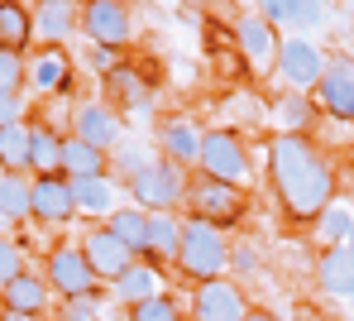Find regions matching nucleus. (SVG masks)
<instances>
[{"mask_svg": "<svg viewBox=\"0 0 354 321\" xmlns=\"http://www.w3.org/2000/svg\"><path fill=\"white\" fill-rule=\"evenodd\" d=\"M268 183L292 221H316L335 201V168L326 149L306 134H273L268 139Z\"/></svg>", "mask_w": 354, "mask_h": 321, "instance_id": "nucleus-1", "label": "nucleus"}, {"mask_svg": "<svg viewBox=\"0 0 354 321\" xmlns=\"http://www.w3.org/2000/svg\"><path fill=\"white\" fill-rule=\"evenodd\" d=\"M173 264L192 283L225 278V268H230V240L221 235V226H211L201 216H182V245H177Z\"/></svg>", "mask_w": 354, "mask_h": 321, "instance_id": "nucleus-2", "label": "nucleus"}, {"mask_svg": "<svg viewBox=\"0 0 354 321\" xmlns=\"http://www.w3.org/2000/svg\"><path fill=\"white\" fill-rule=\"evenodd\" d=\"M201 173L216 178V183H230V187H244L249 183V149L235 129H206L201 134Z\"/></svg>", "mask_w": 354, "mask_h": 321, "instance_id": "nucleus-3", "label": "nucleus"}, {"mask_svg": "<svg viewBox=\"0 0 354 321\" xmlns=\"http://www.w3.org/2000/svg\"><path fill=\"white\" fill-rule=\"evenodd\" d=\"M182 201L192 206V216H201V221H211V226H235L239 216L249 211L244 187L216 183V178H206V173L187 178V196H182Z\"/></svg>", "mask_w": 354, "mask_h": 321, "instance_id": "nucleus-4", "label": "nucleus"}, {"mask_svg": "<svg viewBox=\"0 0 354 321\" xmlns=\"http://www.w3.org/2000/svg\"><path fill=\"white\" fill-rule=\"evenodd\" d=\"M129 187V196H134V206L139 211H173L177 201L187 196V173L177 168V163H168V158H153L134 183H124Z\"/></svg>", "mask_w": 354, "mask_h": 321, "instance_id": "nucleus-5", "label": "nucleus"}, {"mask_svg": "<svg viewBox=\"0 0 354 321\" xmlns=\"http://www.w3.org/2000/svg\"><path fill=\"white\" fill-rule=\"evenodd\" d=\"M330 120L354 125V58L350 53H330V63L316 82V96H311Z\"/></svg>", "mask_w": 354, "mask_h": 321, "instance_id": "nucleus-6", "label": "nucleus"}, {"mask_svg": "<svg viewBox=\"0 0 354 321\" xmlns=\"http://www.w3.org/2000/svg\"><path fill=\"white\" fill-rule=\"evenodd\" d=\"M82 29L91 44L101 48H124L134 24H129V5L124 0H82Z\"/></svg>", "mask_w": 354, "mask_h": 321, "instance_id": "nucleus-7", "label": "nucleus"}, {"mask_svg": "<svg viewBox=\"0 0 354 321\" xmlns=\"http://www.w3.org/2000/svg\"><path fill=\"white\" fill-rule=\"evenodd\" d=\"M48 288L58 297H86L96 293V273L82 255V245H53L48 250Z\"/></svg>", "mask_w": 354, "mask_h": 321, "instance_id": "nucleus-8", "label": "nucleus"}, {"mask_svg": "<svg viewBox=\"0 0 354 321\" xmlns=\"http://www.w3.org/2000/svg\"><path fill=\"white\" fill-rule=\"evenodd\" d=\"M330 63V53L311 39H278V72L292 82L297 91H316L321 72Z\"/></svg>", "mask_w": 354, "mask_h": 321, "instance_id": "nucleus-9", "label": "nucleus"}, {"mask_svg": "<svg viewBox=\"0 0 354 321\" xmlns=\"http://www.w3.org/2000/svg\"><path fill=\"white\" fill-rule=\"evenodd\" d=\"M244 312H249L244 288L230 278H206L192 293V321H239Z\"/></svg>", "mask_w": 354, "mask_h": 321, "instance_id": "nucleus-10", "label": "nucleus"}, {"mask_svg": "<svg viewBox=\"0 0 354 321\" xmlns=\"http://www.w3.org/2000/svg\"><path fill=\"white\" fill-rule=\"evenodd\" d=\"M77 245H82V255H86V264H91V273H96V278H111V283H115L120 273L139 259L124 240H120V235H111L106 226H91Z\"/></svg>", "mask_w": 354, "mask_h": 321, "instance_id": "nucleus-11", "label": "nucleus"}, {"mask_svg": "<svg viewBox=\"0 0 354 321\" xmlns=\"http://www.w3.org/2000/svg\"><path fill=\"white\" fill-rule=\"evenodd\" d=\"M29 211H34V221H44V226H62V221H72V216H77L72 178H67V173L34 178V187H29Z\"/></svg>", "mask_w": 354, "mask_h": 321, "instance_id": "nucleus-12", "label": "nucleus"}, {"mask_svg": "<svg viewBox=\"0 0 354 321\" xmlns=\"http://www.w3.org/2000/svg\"><path fill=\"white\" fill-rule=\"evenodd\" d=\"M72 134L86 139V144H96V149H106V154L129 139L124 125H120V116L106 106V101H82V106L72 111Z\"/></svg>", "mask_w": 354, "mask_h": 321, "instance_id": "nucleus-13", "label": "nucleus"}, {"mask_svg": "<svg viewBox=\"0 0 354 321\" xmlns=\"http://www.w3.org/2000/svg\"><path fill=\"white\" fill-rule=\"evenodd\" d=\"M153 144L163 149V158L177 163V168H192V163H201V129L192 125V120H182V116H168V120H158V134H153Z\"/></svg>", "mask_w": 354, "mask_h": 321, "instance_id": "nucleus-14", "label": "nucleus"}, {"mask_svg": "<svg viewBox=\"0 0 354 321\" xmlns=\"http://www.w3.org/2000/svg\"><path fill=\"white\" fill-rule=\"evenodd\" d=\"M82 29V5L77 0H44L34 10V34L44 39V48H62V39H72Z\"/></svg>", "mask_w": 354, "mask_h": 321, "instance_id": "nucleus-15", "label": "nucleus"}, {"mask_svg": "<svg viewBox=\"0 0 354 321\" xmlns=\"http://www.w3.org/2000/svg\"><path fill=\"white\" fill-rule=\"evenodd\" d=\"M235 44H239V58H249L254 67L278 58V29H273L259 10H254V15H235Z\"/></svg>", "mask_w": 354, "mask_h": 321, "instance_id": "nucleus-16", "label": "nucleus"}, {"mask_svg": "<svg viewBox=\"0 0 354 321\" xmlns=\"http://www.w3.org/2000/svg\"><path fill=\"white\" fill-rule=\"evenodd\" d=\"M316 288L330 297H354V245H330L316 259Z\"/></svg>", "mask_w": 354, "mask_h": 321, "instance_id": "nucleus-17", "label": "nucleus"}, {"mask_svg": "<svg viewBox=\"0 0 354 321\" xmlns=\"http://www.w3.org/2000/svg\"><path fill=\"white\" fill-rule=\"evenodd\" d=\"M62 173L67 178H111V154L77 134H62Z\"/></svg>", "mask_w": 354, "mask_h": 321, "instance_id": "nucleus-18", "label": "nucleus"}, {"mask_svg": "<svg viewBox=\"0 0 354 321\" xmlns=\"http://www.w3.org/2000/svg\"><path fill=\"white\" fill-rule=\"evenodd\" d=\"M0 302H5V312L44 317V307H48V278H39V273H15V278L0 288Z\"/></svg>", "mask_w": 354, "mask_h": 321, "instance_id": "nucleus-19", "label": "nucleus"}, {"mask_svg": "<svg viewBox=\"0 0 354 321\" xmlns=\"http://www.w3.org/2000/svg\"><path fill=\"white\" fill-rule=\"evenodd\" d=\"M24 86H34V91H67L72 86V58L62 48H44L24 67Z\"/></svg>", "mask_w": 354, "mask_h": 321, "instance_id": "nucleus-20", "label": "nucleus"}, {"mask_svg": "<svg viewBox=\"0 0 354 321\" xmlns=\"http://www.w3.org/2000/svg\"><path fill=\"white\" fill-rule=\"evenodd\" d=\"M115 297L124 307H139V302H149V297H163V273H158L153 264H139V259H134L115 278Z\"/></svg>", "mask_w": 354, "mask_h": 321, "instance_id": "nucleus-21", "label": "nucleus"}, {"mask_svg": "<svg viewBox=\"0 0 354 321\" xmlns=\"http://www.w3.org/2000/svg\"><path fill=\"white\" fill-rule=\"evenodd\" d=\"M106 91L115 96L124 111H139V116H144V111H153V86H149L134 67H124V63L106 72Z\"/></svg>", "mask_w": 354, "mask_h": 321, "instance_id": "nucleus-22", "label": "nucleus"}, {"mask_svg": "<svg viewBox=\"0 0 354 321\" xmlns=\"http://www.w3.org/2000/svg\"><path fill=\"white\" fill-rule=\"evenodd\" d=\"M177 245H182V216H173V211H149V245H144L149 264L177 259Z\"/></svg>", "mask_w": 354, "mask_h": 321, "instance_id": "nucleus-23", "label": "nucleus"}, {"mask_svg": "<svg viewBox=\"0 0 354 321\" xmlns=\"http://www.w3.org/2000/svg\"><path fill=\"white\" fill-rule=\"evenodd\" d=\"M34 39V10L24 0H0V48L24 53Z\"/></svg>", "mask_w": 354, "mask_h": 321, "instance_id": "nucleus-24", "label": "nucleus"}, {"mask_svg": "<svg viewBox=\"0 0 354 321\" xmlns=\"http://www.w3.org/2000/svg\"><path fill=\"white\" fill-rule=\"evenodd\" d=\"M72 201H77V211H86V216H111L120 192H115L111 178H72Z\"/></svg>", "mask_w": 354, "mask_h": 321, "instance_id": "nucleus-25", "label": "nucleus"}, {"mask_svg": "<svg viewBox=\"0 0 354 321\" xmlns=\"http://www.w3.org/2000/svg\"><path fill=\"white\" fill-rule=\"evenodd\" d=\"M29 168L34 178L62 173V134H53L48 125H29Z\"/></svg>", "mask_w": 354, "mask_h": 321, "instance_id": "nucleus-26", "label": "nucleus"}, {"mask_svg": "<svg viewBox=\"0 0 354 321\" xmlns=\"http://www.w3.org/2000/svg\"><path fill=\"white\" fill-rule=\"evenodd\" d=\"M106 230L111 235H120L134 255H144V245H149V211H139V206H124V211H111L106 216Z\"/></svg>", "mask_w": 354, "mask_h": 321, "instance_id": "nucleus-27", "label": "nucleus"}, {"mask_svg": "<svg viewBox=\"0 0 354 321\" xmlns=\"http://www.w3.org/2000/svg\"><path fill=\"white\" fill-rule=\"evenodd\" d=\"M311 226H316V240H321L326 250H330V245H345V240H350V230H354V206L330 201V206H326Z\"/></svg>", "mask_w": 354, "mask_h": 321, "instance_id": "nucleus-28", "label": "nucleus"}, {"mask_svg": "<svg viewBox=\"0 0 354 321\" xmlns=\"http://www.w3.org/2000/svg\"><path fill=\"white\" fill-rule=\"evenodd\" d=\"M29 178L24 173H5L0 168V221H24V216H34L29 211Z\"/></svg>", "mask_w": 354, "mask_h": 321, "instance_id": "nucleus-29", "label": "nucleus"}, {"mask_svg": "<svg viewBox=\"0 0 354 321\" xmlns=\"http://www.w3.org/2000/svg\"><path fill=\"white\" fill-rule=\"evenodd\" d=\"M0 168L5 173H24L29 168V125H0Z\"/></svg>", "mask_w": 354, "mask_h": 321, "instance_id": "nucleus-30", "label": "nucleus"}, {"mask_svg": "<svg viewBox=\"0 0 354 321\" xmlns=\"http://www.w3.org/2000/svg\"><path fill=\"white\" fill-rule=\"evenodd\" d=\"M149 163H153V154H149V144H139V139H124V144L111 149V173H120L124 183H134Z\"/></svg>", "mask_w": 354, "mask_h": 321, "instance_id": "nucleus-31", "label": "nucleus"}, {"mask_svg": "<svg viewBox=\"0 0 354 321\" xmlns=\"http://www.w3.org/2000/svg\"><path fill=\"white\" fill-rule=\"evenodd\" d=\"M316 120V106H311V96H283L278 101V134H306V125Z\"/></svg>", "mask_w": 354, "mask_h": 321, "instance_id": "nucleus-32", "label": "nucleus"}, {"mask_svg": "<svg viewBox=\"0 0 354 321\" xmlns=\"http://www.w3.org/2000/svg\"><path fill=\"white\" fill-rule=\"evenodd\" d=\"M129 321H182V307L163 293V297H149V302L129 307Z\"/></svg>", "mask_w": 354, "mask_h": 321, "instance_id": "nucleus-33", "label": "nucleus"}, {"mask_svg": "<svg viewBox=\"0 0 354 321\" xmlns=\"http://www.w3.org/2000/svg\"><path fill=\"white\" fill-rule=\"evenodd\" d=\"M0 91H24V58L15 48H0Z\"/></svg>", "mask_w": 354, "mask_h": 321, "instance_id": "nucleus-34", "label": "nucleus"}, {"mask_svg": "<svg viewBox=\"0 0 354 321\" xmlns=\"http://www.w3.org/2000/svg\"><path fill=\"white\" fill-rule=\"evenodd\" d=\"M292 24L297 29H321L326 24V0H292Z\"/></svg>", "mask_w": 354, "mask_h": 321, "instance_id": "nucleus-35", "label": "nucleus"}, {"mask_svg": "<svg viewBox=\"0 0 354 321\" xmlns=\"http://www.w3.org/2000/svg\"><path fill=\"white\" fill-rule=\"evenodd\" d=\"M58 321H101V312H96V297H91V293H86V297H62Z\"/></svg>", "mask_w": 354, "mask_h": 321, "instance_id": "nucleus-36", "label": "nucleus"}, {"mask_svg": "<svg viewBox=\"0 0 354 321\" xmlns=\"http://www.w3.org/2000/svg\"><path fill=\"white\" fill-rule=\"evenodd\" d=\"M15 273H24V264H19V245L0 235V288H5Z\"/></svg>", "mask_w": 354, "mask_h": 321, "instance_id": "nucleus-37", "label": "nucleus"}, {"mask_svg": "<svg viewBox=\"0 0 354 321\" xmlns=\"http://www.w3.org/2000/svg\"><path fill=\"white\" fill-rule=\"evenodd\" d=\"M259 15L278 29V24H292V0H259Z\"/></svg>", "mask_w": 354, "mask_h": 321, "instance_id": "nucleus-38", "label": "nucleus"}, {"mask_svg": "<svg viewBox=\"0 0 354 321\" xmlns=\"http://www.w3.org/2000/svg\"><path fill=\"white\" fill-rule=\"evenodd\" d=\"M24 120V96L19 91H0V125H15Z\"/></svg>", "mask_w": 354, "mask_h": 321, "instance_id": "nucleus-39", "label": "nucleus"}, {"mask_svg": "<svg viewBox=\"0 0 354 321\" xmlns=\"http://www.w3.org/2000/svg\"><path fill=\"white\" fill-rule=\"evenodd\" d=\"M230 268H235V273H254V268H259L254 245H230Z\"/></svg>", "mask_w": 354, "mask_h": 321, "instance_id": "nucleus-40", "label": "nucleus"}, {"mask_svg": "<svg viewBox=\"0 0 354 321\" xmlns=\"http://www.w3.org/2000/svg\"><path fill=\"white\" fill-rule=\"evenodd\" d=\"M86 63H91L96 72H101V77H106L111 67H120V58H115V48H101V44H96V48L86 53Z\"/></svg>", "mask_w": 354, "mask_h": 321, "instance_id": "nucleus-41", "label": "nucleus"}, {"mask_svg": "<svg viewBox=\"0 0 354 321\" xmlns=\"http://www.w3.org/2000/svg\"><path fill=\"white\" fill-rule=\"evenodd\" d=\"M239 321H283V317H273V312H259V307H249Z\"/></svg>", "mask_w": 354, "mask_h": 321, "instance_id": "nucleus-42", "label": "nucleus"}, {"mask_svg": "<svg viewBox=\"0 0 354 321\" xmlns=\"http://www.w3.org/2000/svg\"><path fill=\"white\" fill-rule=\"evenodd\" d=\"M5 321H39V317H24V312H5Z\"/></svg>", "mask_w": 354, "mask_h": 321, "instance_id": "nucleus-43", "label": "nucleus"}, {"mask_svg": "<svg viewBox=\"0 0 354 321\" xmlns=\"http://www.w3.org/2000/svg\"><path fill=\"white\" fill-rule=\"evenodd\" d=\"M187 5H206V0H187Z\"/></svg>", "mask_w": 354, "mask_h": 321, "instance_id": "nucleus-44", "label": "nucleus"}, {"mask_svg": "<svg viewBox=\"0 0 354 321\" xmlns=\"http://www.w3.org/2000/svg\"><path fill=\"white\" fill-rule=\"evenodd\" d=\"M0 321H5V302H0Z\"/></svg>", "mask_w": 354, "mask_h": 321, "instance_id": "nucleus-45", "label": "nucleus"}, {"mask_svg": "<svg viewBox=\"0 0 354 321\" xmlns=\"http://www.w3.org/2000/svg\"><path fill=\"white\" fill-rule=\"evenodd\" d=\"M345 245H354V230H350V240H345Z\"/></svg>", "mask_w": 354, "mask_h": 321, "instance_id": "nucleus-46", "label": "nucleus"}, {"mask_svg": "<svg viewBox=\"0 0 354 321\" xmlns=\"http://www.w3.org/2000/svg\"><path fill=\"white\" fill-rule=\"evenodd\" d=\"M34 5H44V0H34Z\"/></svg>", "mask_w": 354, "mask_h": 321, "instance_id": "nucleus-47", "label": "nucleus"}]
</instances>
